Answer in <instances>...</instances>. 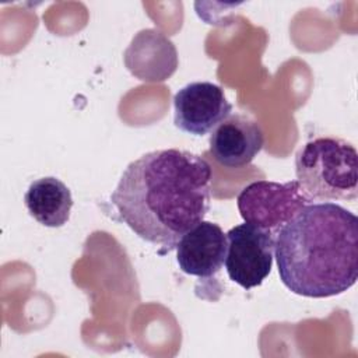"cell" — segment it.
<instances>
[{
	"instance_id": "1",
	"label": "cell",
	"mask_w": 358,
	"mask_h": 358,
	"mask_svg": "<svg viewBox=\"0 0 358 358\" xmlns=\"http://www.w3.org/2000/svg\"><path fill=\"white\" fill-rule=\"evenodd\" d=\"M210 164L190 151L168 148L145 152L123 171L109 201L119 220L137 236L176 249L179 239L204 220L211 203Z\"/></svg>"
},
{
	"instance_id": "2",
	"label": "cell",
	"mask_w": 358,
	"mask_h": 358,
	"mask_svg": "<svg viewBox=\"0 0 358 358\" xmlns=\"http://www.w3.org/2000/svg\"><path fill=\"white\" fill-rule=\"evenodd\" d=\"M274 253L281 282L305 298H329L358 278V220L324 201L302 207L277 231Z\"/></svg>"
},
{
	"instance_id": "3",
	"label": "cell",
	"mask_w": 358,
	"mask_h": 358,
	"mask_svg": "<svg viewBox=\"0 0 358 358\" xmlns=\"http://www.w3.org/2000/svg\"><path fill=\"white\" fill-rule=\"evenodd\" d=\"M295 175L313 201H354L358 196L357 150L338 137L309 140L295 155Z\"/></svg>"
},
{
	"instance_id": "4",
	"label": "cell",
	"mask_w": 358,
	"mask_h": 358,
	"mask_svg": "<svg viewBox=\"0 0 358 358\" xmlns=\"http://www.w3.org/2000/svg\"><path fill=\"white\" fill-rule=\"evenodd\" d=\"M312 201L296 179L284 183L256 180L245 186L236 197V206L245 222L274 234Z\"/></svg>"
},
{
	"instance_id": "5",
	"label": "cell",
	"mask_w": 358,
	"mask_h": 358,
	"mask_svg": "<svg viewBox=\"0 0 358 358\" xmlns=\"http://www.w3.org/2000/svg\"><path fill=\"white\" fill-rule=\"evenodd\" d=\"M274 232L249 222L227 232L228 250L225 268L231 281L243 289L259 287L271 273L274 259Z\"/></svg>"
},
{
	"instance_id": "6",
	"label": "cell",
	"mask_w": 358,
	"mask_h": 358,
	"mask_svg": "<svg viewBox=\"0 0 358 358\" xmlns=\"http://www.w3.org/2000/svg\"><path fill=\"white\" fill-rule=\"evenodd\" d=\"M231 113L224 88L210 81L190 83L173 96L175 126L197 137L211 133Z\"/></svg>"
},
{
	"instance_id": "7",
	"label": "cell",
	"mask_w": 358,
	"mask_h": 358,
	"mask_svg": "<svg viewBox=\"0 0 358 358\" xmlns=\"http://www.w3.org/2000/svg\"><path fill=\"white\" fill-rule=\"evenodd\" d=\"M228 238L222 228L211 221H200L190 228L176 245L179 268L189 275L210 278L224 266Z\"/></svg>"
},
{
	"instance_id": "8",
	"label": "cell",
	"mask_w": 358,
	"mask_h": 358,
	"mask_svg": "<svg viewBox=\"0 0 358 358\" xmlns=\"http://www.w3.org/2000/svg\"><path fill=\"white\" fill-rule=\"evenodd\" d=\"M210 152L225 168L250 164L264 145L260 124L248 115L231 113L210 134Z\"/></svg>"
},
{
	"instance_id": "9",
	"label": "cell",
	"mask_w": 358,
	"mask_h": 358,
	"mask_svg": "<svg viewBox=\"0 0 358 358\" xmlns=\"http://www.w3.org/2000/svg\"><path fill=\"white\" fill-rule=\"evenodd\" d=\"M24 204L34 220L49 228H60L67 224L73 207L70 189L55 176L34 180L25 194Z\"/></svg>"
}]
</instances>
